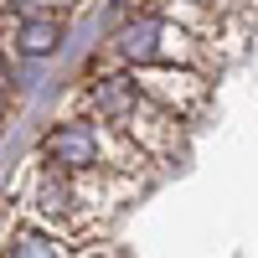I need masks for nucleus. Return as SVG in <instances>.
<instances>
[{
	"label": "nucleus",
	"mask_w": 258,
	"mask_h": 258,
	"mask_svg": "<svg viewBox=\"0 0 258 258\" xmlns=\"http://www.w3.org/2000/svg\"><path fill=\"white\" fill-rule=\"evenodd\" d=\"M181 6H202V11H227L232 0H181Z\"/></svg>",
	"instance_id": "1a4fd4ad"
},
{
	"label": "nucleus",
	"mask_w": 258,
	"mask_h": 258,
	"mask_svg": "<svg viewBox=\"0 0 258 258\" xmlns=\"http://www.w3.org/2000/svg\"><path fill=\"white\" fill-rule=\"evenodd\" d=\"M0 11H11L16 21H41L57 11V0H0Z\"/></svg>",
	"instance_id": "6e6552de"
},
{
	"label": "nucleus",
	"mask_w": 258,
	"mask_h": 258,
	"mask_svg": "<svg viewBox=\"0 0 258 258\" xmlns=\"http://www.w3.org/2000/svg\"><path fill=\"white\" fill-rule=\"evenodd\" d=\"M135 83L145 88V98H155L160 109L176 114V119L197 114L202 98H207V78H202L197 68H140Z\"/></svg>",
	"instance_id": "7ed1b4c3"
},
{
	"label": "nucleus",
	"mask_w": 258,
	"mask_h": 258,
	"mask_svg": "<svg viewBox=\"0 0 258 258\" xmlns=\"http://www.w3.org/2000/svg\"><path fill=\"white\" fill-rule=\"evenodd\" d=\"M6 258H73V253H68V243H62L57 232L36 227V222H21L6 238Z\"/></svg>",
	"instance_id": "0eeeda50"
},
{
	"label": "nucleus",
	"mask_w": 258,
	"mask_h": 258,
	"mask_svg": "<svg viewBox=\"0 0 258 258\" xmlns=\"http://www.w3.org/2000/svg\"><path fill=\"white\" fill-rule=\"evenodd\" d=\"M57 6H73V0H57Z\"/></svg>",
	"instance_id": "9d476101"
},
{
	"label": "nucleus",
	"mask_w": 258,
	"mask_h": 258,
	"mask_svg": "<svg viewBox=\"0 0 258 258\" xmlns=\"http://www.w3.org/2000/svg\"><path fill=\"white\" fill-rule=\"evenodd\" d=\"M36 150H41V160H47L52 170H62V176H93V170L109 165L103 160L109 135H103L93 119H62V124H52Z\"/></svg>",
	"instance_id": "f03ea898"
},
{
	"label": "nucleus",
	"mask_w": 258,
	"mask_h": 258,
	"mask_svg": "<svg viewBox=\"0 0 258 258\" xmlns=\"http://www.w3.org/2000/svg\"><path fill=\"white\" fill-rule=\"evenodd\" d=\"M114 57L129 62V73H140V68H197L202 47L170 16H135L114 31Z\"/></svg>",
	"instance_id": "f257e3e1"
},
{
	"label": "nucleus",
	"mask_w": 258,
	"mask_h": 258,
	"mask_svg": "<svg viewBox=\"0 0 258 258\" xmlns=\"http://www.w3.org/2000/svg\"><path fill=\"white\" fill-rule=\"evenodd\" d=\"M62 36H68V26H62L57 16H41V21H16V36H11V47L21 57H52L62 47Z\"/></svg>",
	"instance_id": "423d86ee"
},
{
	"label": "nucleus",
	"mask_w": 258,
	"mask_h": 258,
	"mask_svg": "<svg viewBox=\"0 0 258 258\" xmlns=\"http://www.w3.org/2000/svg\"><path fill=\"white\" fill-rule=\"evenodd\" d=\"M78 176H62V170H52V165H41L36 170V181H31V212L41 222H52V227H62V222H73L78 217Z\"/></svg>",
	"instance_id": "20e7f679"
},
{
	"label": "nucleus",
	"mask_w": 258,
	"mask_h": 258,
	"mask_svg": "<svg viewBox=\"0 0 258 258\" xmlns=\"http://www.w3.org/2000/svg\"><path fill=\"white\" fill-rule=\"evenodd\" d=\"M140 103H145V93H140L135 73H103V78H93V88H88V109L103 124H114V129L135 114Z\"/></svg>",
	"instance_id": "39448f33"
}]
</instances>
